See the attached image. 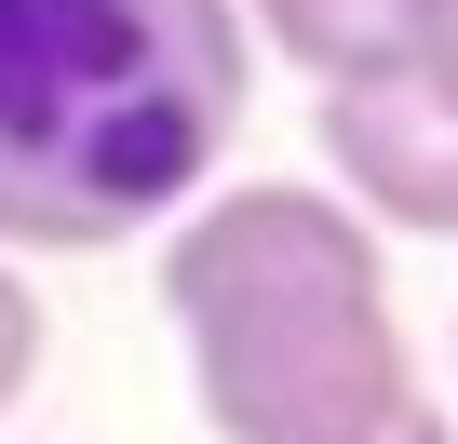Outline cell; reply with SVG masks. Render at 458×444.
<instances>
[{"instance_id":"8992f818","label":"cell","mask_w":458,"mask_h":444,"mask_svg":"<svg viewBox=\"0 0 458 444\" xmlns=\"http://www.w3.org/2000/svg\"><path fill=\"white\" fill-rule=\"evenodd\" d=\"M351 444H458V404H431V390H404L391 417H364Z\"/></svg>"},{"instance_id":"277c9868","label":"cell","mask_w":458,"mask_h":444,"mask_svg":"<svg viewBox=\"0 0 458 444\" xmlns=\"http://www.w3.org/2000/svg\"><path fill=\"white\" fill-rule=\"evenodd\" d=\"M418 14H431V0H243L257 54H284L310 95H324V81H391V68H418Z\"/></svg>"},{"instance_id":"7a4b0ae2","label":"cell","mask_w":458,"mask_h":444,"mask_svg":"<svg viewBox=\"0 0 458 444\" xmlns=\"http://www.w3.org/2000/svg\"><path fill=\"white\" fill-rule=\"evenodd\" d=\"M162 310L189 337V390L216 444H351L418 390L391 256L310 175L189 188L162 215Z\"/></svg>"},{"instance_id":"5b68a950","label":"cell","mask_w":458,"mask_h":444,"mask_svg":"<svg viewBox=\"0 0 458 444\" xmlns=\"http://www.w3.org/2000/svg\"><path fill=\"white\" fill-rule=\"evenodd\" d=\"M41 364H55V323H41V283H28V256H0V431L28 417Z\"/></svg>"},{"instance_id":"6da1fadb","label":"cell","mask_w":458,"mask_h":444,"mask_svg":"<svg viewBox=\"0 0 458 444\" xmlns=\"http://www.w3.org/2000/svg\"><path fill=\"white\" fill-rule=\"evenodd\" d=\"M243 0H0V256H108L229 162Z\"/></svg>"},{"instance_id":"52a82bcc","label":"cell","mask_w":458,"mask_h":444,"mask_svg":"<svg viewBox=\"0 0 458 444\" xmlns=\"http://www.w3.org/2000/svg\"><path fill=\"white\" fill-rule=\"evenodd\" d=\"M418 81L458 95V0H431V14H418Z\"/></svg>"},{"instance_id":"3957f363","label":"cell","mask_w":458,"mask_h":444,"mask_svg":"<svg viewBox=\"0 0 458 444\" xmlns=\"http://www.w3.org/2000/svg\"><path fill=\"white\" fill-rule=\"evenodd\" d=\"M310 135H324L337 202L364 215V230L458 243V95H431L418 68H391V81H324Z\"/></svg>"}]
</instances>
